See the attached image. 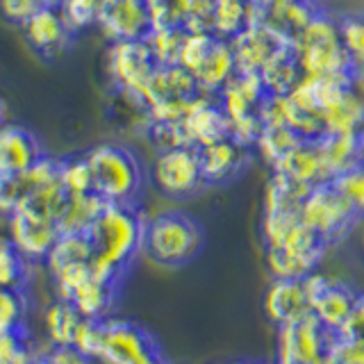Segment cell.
I'll return each instance as SVG.
<instances>
[{
    "label": "cell",
    "instance_id": "cell-1",
    "mask_svg": "<svg viewBox=\"0 0 364 364\" xmlns=\"http://www.w3.org/2000/svg\"><path fill=\"white\" fill-rule=\"evenodd\" d=\"M146 223L134 203H105L87 228L91 239L89 262L100 278L119 282L139 248H144Z\"/></svg>",
    "mask_w": 364,
    "mask_h": 364
},
{
    "label": "cell",
    "instance_id": "cell-2",
    "mask_svg": "<svg viewBox=\"0 0 364 364\" xmlns=\"http://www.w3.org/2000/svg\"><path fill=\"white\" fill-rule=\"evenodd\" d=\"M262 235L273 278L310 276L328 246L303 223L299 208H267Z\"/></svg>",
    "mask_w": 364,
    "mask_h": 364
},
{
    "label": "cell",
    "instance_id": "cell-3",
    "mask_svg": "<svg viewBox=\"0 0 364 364\" xmlns=\"http://www.w3.org/2000/svg\"><path fill=\"white\" fill-rule=\"evenodd\" d=\"M296 60L303 77H341L355 73L339 39L337 16L318 9L294 41Z\"/></svg>",
    "mask_w": 364,
    "mask_h": 364
},
{
    "label": "cell",
    "instance_id": "cell-4",
    "mask_svg": "<svg viewBox=\"0 0 364 364\" xmlns=\"http://www.w3.org/2000/svg\"><path fill=\"white\" fill-rule=\"evenodd\" d=\"M94 193L105 203H134L144 189L146 171L141 159L130 148L119 144H102L87 153Z\"/></svg>",
    "mask_w": 364,
    "mask_h": 364
},
{
    "label": "cell",
    "instance_id": "cell-5",
    "mask_svg": "<svg viewBox=\"0 0 364 364\" xmlns=\"http://www.w3.org/2000/svg\"><path fill=\"white\" fill-rule=\"evenodd\" d=\"M144 248L162 267H182L203 248V228L187 212L168 210L146 223Z\"/></svg>",
    "mask_w": 364,
    "mask_h": 364
},
{
    "label": "cell",
    "instance_id": "cell-6",
    "mask_svg": "<svg viewBox=\"0 0 364 364\" xmlns=\"http://www.w3.org/2000/svg\"><path fill=\"white\" fill-rule=\"evenodd\" d=\"M180 66L191 73L198 89L208 96H219L237 75L232 43L212 32H189Z\"/></svg>",
    "mask_w": 364,
    "mask_h": 364
},
{
    "label": "cell",
    "instance_id": "cell-7",
    "mask_svg": "<svg viewBox=\"0 0 364 364\" xmlns=\"http://www.w3.org/2000/svg\"><path fill=\"white\" fill-rule=\"evenodd\" d=\"M299 214L303 223L326 244L341 239L358 221V214L350 210V205L339 196V191L330 182L316 185L305 193Z\"/></svg>",
    "mask_w": 364,
    "mask_h": 364
},
{
    "label": "cell",
    "instance_id": "cell-8",
    "mask_svg": "<svg viewBox=\"0 0 364 364\" xmlns=\"http://www.w3.org/2000/svg\"><path fill=\"white\" fill-rule=\"evenodd\" d=\"M155 187L168 198H187L205 187L196 146H176L159 151L153 164Z\"/></svg>",
    "mask_w": 364,
    "mask_h": 364
},
{
    "label": "cell",
    "instance_id": "cell-9",
    "mask_svg": "<svg viewBox=\"0 0 364 364\" xmlns=\"http://www.w3.org/2000/svg\"><path fill=\"white\" fill-rule=\"evenodd\" d=\"M326 282L323 276L310 273L305 278H276L264 296V312L273 323L291 326L312 314V301L318 287Z\"/></svg>",
    "mask_w": 364,
    "mask_h": 364
},
{
    "label": "cell",
    "instance_id": "cell-10",
    "mask_svg": "<svg viewBox=\"0 0 364 364\" xmlns=\"http://www.w3.org/2000/svg\"><path fill=\"white\" fill-rule=\"evenodd\" d=\"M77 30L66 18L62 5L60 7H43L34 14L26 26H23V37H26L28 48L39 57V60L53 62L57 57L71 50L77 39Z\"/></svg>",
    "mask_w": 364,
    "mask_h": 364
},
{
    "label": "cell",
    "instance_id": "cell-11",
    "mask_svg": "<svg viewBox=\"0 0 364 364\" xmlns=\"http://www.w3.org/2000/svg\"><path fill=\"white\" fill-rule=\"evenodd\" d=\"M335 335L310 314L299 323L282 326L278 335V364H321Z\"/></svg>",
    "mask_w": 364,
    "mask_h": 364
},
{
    "label": "cell",
    "instance_id": "cell-12",
    "mask_svg": "<svg viewBox=\"0 0 364 364\" xmlns=\"http://www.w3.org/2000/svg\"><path fill=\"white\" fill-rule=\"evenodd\" d=\"M100 358L107 364H166L153 337L128 321H107Z\"/></svg>",
    "mask_w": 364,
    "mask_h": 364
},
{
    "label": "cell",
    "instance_id": "cell-13",
    "mask_svg": "<svg viewBox=\"0 0 364 364\" xmlns=\"http://www.w3.org/2000/svg\"><path fill=\"white\" fill-rule=\"evenodd\" d=\"M157 68L146 41L112 43L109 48V77L123 94L139 98L146 82Z\"/></svg>",
    "mask_w": 364,
    "mask_h": 364
},
{
    "label": "cell",
    "instance_id": "cell-14",
    "mask_svg": "<svg viewBox=\"0 0 364 364\" xmlns=\"http://www.w3.org/2000/svg\"><path fill=\"white\" fill-rule=\"evenodd\" d=\"M98 26L112 43L146 41L155 28L146 0H105L98 14Z\"/></svg>",
    "mask_w": 364,
    "mask_h": 364
},
{
    "label": "cell",
    "instance_id": "cell-15",
    "mask_svg": "<svg viewBox=\"0 0 364 364\" xmlns=\"http://www.w3.org/2000/svg\"><path fill=\"white\" fill-rule=\"evenodd\" d=\"M232 43V53H235V62H237V73H259L264 64L276 55L280 48L289 46L287 41L278 34L273 28H269L264 21L257 23V26L248 28L246 32L239 34Z\"/></svg>",
    "mask_w": 364,
    "mask_h": 364
},
{
    "label": "cell",
    "instance_id": "cell-16",
    "mask_svg": "<svg viewBox=\"0 0 364 364\" xmlns=\"http://www.w3.org/2000/svg\"><path fill=\"white\" fill-rule=\"evenodd\" d=\"M182 132L189 146H210L214 141H221L225 136H230V121L223 114L219 98L212 100L208 94L198 96L193 100V105L185 114V119L180 121Z\"/></svg>",
    "mask_w": 364,
    "mask_h": 364
},
{
    "label": "cell",
    "instance_id": "cell-17",
    "mask_svg": "<svg viewBox=\"0 0 364 364\" xmlns=\"http://www.w3.org/2000/svg\"><path fill=\"white\" fill-rule=\"evenodd\" d=\"M198 157L205 185H225V182L242 176L250 162L248 146L239 144L232 136L198 148Z\"/></svg>",
    "mask_w": 364,
    "mask_h": 364
},
{
    "label": "cell",
    "instance_id": "cell-18",
    "mask_svg": "<svg viewBox=\"0 0 364 364\" xmlns=\"http://www.w3.org/2000/svg\"><path fill=\"white\" fill-rule=\"evenodd\" d=\"M46 151L41 139L23 125L7 123L0 130V171L11 176H26L28 171L41 162Z\"/></svg>",
    "mask_w": 364,
    "mask_h": 364
},
{
    "label": "cell",
    "instance_id": "cell-19",
    "mask_svg": "<svg viewBox=\"0 0 364 364\" xmlns=\"http://www.w3.org/2000/svg\"><path fill=\"white\" fill-rule=\"evenodd\" d=\"M11 235H14L11 242L28 257H48L62 232L57 223L26 210H16L11 214Z\"/></svg>",
    "mask_w": 364,
    "mask_h": 364
},
{
    "label": "cell",
    "instance_id": "cell-20",
    "mask_svg": "<svg viewBox=\"0 0 364 364\" xmlns=\"http://www.w3.org/2000/svg\"><path fill=\"white\" fill-rule=\"evenodd\" d=\"M358 301V294L346 284L323 282L312 301V316L321 323L330 335H339L344 330L353 305Z\"/></svg>",
    "mask_w": 364,
    "mask_h": 364
},
{
    "label": "cell",
    "instance_id": "cell-21",
    "mask_svg": "<svg viewBox=\"0 0 364 364\" xmlns=\"http://www.w3.org/2000/svg\"><path fill=\"white\" fill-rule=\"evenodd\" d=\"M273 173L287 178L294 185L303 189H312L316 185H323L328 180L326 166L321 162L316 141H301L299 146L284 155L280 162L273 166Z\"/></svg>",
    "mask_w": 364,
    "mask_h": 364
},
{
    "label": "cell",
    "instance_id": "cell-22",
    "mask_svg": "<svg viewBox=\"0 0 364 364\" xmlns=\"http://www.w3.org/2000/svg\"><path fill=\"white\" fill-rule=\"evenodd\" d=\"M262 21H264V9L253 0H214L212 5V34L225 41L237 39Z\"/></svg>",
    "mask_w": 364,
    "mask_h": 364
},
{
    "label": "cell",
    "instance_id": "cell-23",
    "mask_svg": "<svg viewBox=\"0 0 364 364\" xmlns=\"http://www.w3.org/2000/svg\"><path fill=\"white\" fill-rule=\"evenodd\" d=\"M328 180L364 162V134H323L316 139Z\"/></svg>",
    "mask_w": 364,
    "mask_h": 364
},
{
    "label": "cell",
    "instance_id": "cell-24",
    "mask_svg": "<svg viewBox=\"0 0 364 364\" xmlns=\"http://www.w3.org/2000/svg\"><path fill=\"white\" fill-rule=\"evenodd\" d=\"M259 82L264 85L269 96H287L291 94V89L303 80L299 60H296L294 43L280 48L271 60L264 64V68L257 73Z\"/></svg>",
    "mask_w": 364,
    "mask_h": 364
},
{
    "label": "cell",
    "instance_id": "cell-25",
    "mask_svg": "<svg viewBox=\"0 0 364 364\" xmlns=\"http://www.w3.org/2000/svg\"><path fill=\"white\" fill-rule=\"evenodd\" d=\"M189 32L185 28H153L146 46L157 66H180V55L185 48Z\"/></svg>",
    "mask_w": 364,
    "mask_h": 364
},
{
    "label": "cell",
    "instance_id": "cell-26",
    "mask_svg": "<svg viewBox=\"0 0 364 364\" xmlns=\"http://www.w3.org/2000/svg\"><path fill=\"white\" fill-rule=\"evenodd\" d=\"M301 141H305V139H301L291 128H287V125H282V123H273V125H264V128H262L255 146L259 148V153L264 155L267 162L271 166H276L280 159L289 151H294Z\"/></svg>",
    "mask_w": 364,
    "mask_h": 364
},
{
    "label": "cell",
    "instance_id": "cell-27",
    "mask_svg": "<svg viewBox=\"0 0 364 364\" xmlns=\"http://www.w3.org/2000/svg\"><path fill=\"white\" fill-rule=\"evenodd\" d=\"M339 39L353 68L364 73V11H348L337 16Z\"/></svg>",
    "mask_w": 364,
    "mask_h": 364
},
{
    "label": "cell",
    "instance_id": "cell-28",
    "mask_svg": "<svg viewBox=\"0 0 364 364\" xmlns=\"http://www.w3.org/2000/svg\"><path fill=\"white\" fill-rule=\"evenodd\" d=\"M85 316L71 301L57 303L48 312V328L50 335L57 341V346H75L80 328H82Z\"/></svg>",
    "mask_w": 364,
    "mask_h": 364
},
{
    "label": "cell",
    "instance_id": "cell-29",
    "mask_svg": "<svg viewBox=\"0 0 364 364\" xmlns=\"http://www.w3.org/2000/svg\"><path fill=\"white\" fill-rule=\"evenodd\" d=\"M28 276V255L9 242L0 239V289H21Z\"/></svg>",
    "mask_w": 364,
    "mask_h": 364
},
{
    "label": "cell",
    "instance_id": "cell-30",
    "mask_svg": "<svg viewBox=\"0 0 364 364\" xmlns=\"http://www.w3.org/2000/svg\"><path fill=\"white\" fill-rule=\"evenodd\" d=\"M330 185L350 205V210L358 214V219L364 216V162L339 173L337 178L330 180Z\"/></svg>",
    "mask_w": 364,
    "mask_h": 364
},
{
    "label": "cell",
    "instance_id": "cell-31",
    "mask_svg": "<svg viewBox=\"0 0 364 364\" xmlns=\"http://www.w3.org/2000/svg\"><path fill=\"white\" fill-rule=\"evenodd\" d=\"M155 28H185L191 0H146ZM187 30V28H185Z\"/></svg>",
    "mask_w": 364,
    "mask_h": 364
},
{
    "label": "cell",
    "instance_id": "cell-32",
    "mask_svg": "<svg viewBox=\"0 0 364 364\" xmlns=\"http://www.w3.org/2000/svg\"><path fill=\"white\" fill-rule=\"evenodd\" d=\"M28 358L26 328H0V364H26Z\"/></svg>",
    "mask_w": 364,
    "mask_h": 364
},
{
    "label": "cell",
    "instance_id": "cell-33",
    "mask_svg": "<svg viewBox=\"0 0 364 364\" xmlns=\"http://www.w3.org/2000/svg\"><path fill=\"white\" fill-rule=\"evenodd\" d=\"M28 182L26 176H11L0 171V214L11 216L18 208L23 198L28 196Z\"/></svg>",
    "mask_w": 364,
    "mask_h": 364
},
{
    "label": "cell",
    "instance_id": "cell-34",
    "mask_svg": "<svg viewBox=\"0 0 364 364\" xmlns=\"http://www.w3.org/2000/svg\"><path fill=\"white\" fill-rule=\"evenodd\" d=\"M64 185L71 193H94V176L87 155L64 159Z\"/></svg>",
    "mask_w": 364,
    "mask_h": 364
},
{
    "label": "cell",
    "instance_id": "cell-35",
    "mask_svg": "<svg viewBox=\"0 0 364 364\" xmlns=\"http://www.w3.org/2000/svg\"><path fill=\"white\" fill-rule=\"evenodd\" d=\"M102 5H105V0H64L62 9L66 18L71 21V26L80 32L98 23V14Z\"/></svg>",
    "mask_w": 364,
    "mask_h": 364
},
{
    "label": "cell",
    "instance_id": "cell-36",
    "mask_svg": "<svg viewBox=\"0 0 364 364\" xmlns=\"http://www.w3.org/2000/svg\"><path fill=\"white\" fill-rule=\"evenodd\" d=\"M328 358L335 364H364V341L346 335H335L330 341Z\"/></svg>",
    "mask_w": 364,
    "mask_h": 364
},
{
    "label": "cell",
    "instance_id": "cell-37",
    "mask_svg": "<svg viewBox=\"0 0 364 364\" xmlns=\"http://www.w3.org/2000/svg\"><path fill=\"white\" fill-rule=\"evenodd\" d=\"M26 303H23L21 289H0V328L23 326Z\"/></svg>",
    "mask_w": 364,
    "mask_h": 364
},
{
    "label": "cell",
    "instance_id": "cell-38",
    "mask_svg": "<svg viewBox=\"0 0 364 364\" xmlns=\"http://www.w3.org/2000/svg\"><path fill=\"white\" fill-rule=\"evenodd\" d=\"M41 7L39 0H0V14L14 26H26V23L37 14Z\"/></svg>",
    "mask_w": 364,
    "mask_h": 364
},
{
    "label": "cell",
    "instance_id": "cell-39",
    "mask_svg": "<svg viewBox=\"0 0 364 364\" xmlns=\"http://www.w3.org/2000/svg\"><path fill=\"white\" fill-rule=\"evenodd\" d=\"M339 335L364 341V294H358V301H355V305H353V312H350L348 321Z\"/></svg>",
    "mask_w": 364,
    "mask_h": 364
},
{
    "label": "cell",
    "instance_id": "cell-40",
    "mask_svg": "<svg viewBox=\"0 0 364 364\" xmlns=\"http://www.w3.org/2000/svg\"><path fill=\"white\" fill-rule=\"evenodd\" d=\"M7 125V102L0 98V130Z\"/></svg>",
    "mask_w": 364,
    "mask_h": 364
},
{
    "label": "cell",
    "instance_id": "cell-41",
    "mask_svg": "<svg viewBox=\"0 0 364 364\" xmlns=\"http://www.w3.org/2000/svg\"><path fill=\"white\" fill-rule=\"evenodd\" d=\"M41 7H60L64 0H39Z\"/></svg>",
    "mask_w": 364,
    "mask_h": 364
},
{
    "label": "cell",
    "instance_id": "cell-42",
    "mask_svg": "<svg viewBox=\"0 0 364 364\" xmlns=\"http://www.w3.org/2000/svg\"><path fill=\"white\" fill-rule=\"evenodd\" d=\"M321 364H335V362H333V360H330V358H326V360H323Z\"/></svg>",
    "mask_w": 364,
    "mask_h": 364
}]
</instances>
